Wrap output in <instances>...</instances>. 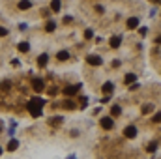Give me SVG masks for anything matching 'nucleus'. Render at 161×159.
<instances>
[{
  "label": "nucleus",
  "mask_w": 161,
  "mask_h": 159,
  "mask_svg": "<svg viewBox=\"0 0 161 159\" xmlns=\"http://www.w3.org/2000/svg\"><path fill=\"white\" fill-rule=\"evenodd\" d=\"M156 43H161V36H158V39H156Z\"/></svg>",
  "instance_id": "c85d7f7f"
},
{
  "label": "nucleus",
  "mask_w": 161,
  "mask_h": 159,
  "mask_svg": "<svg viewBox=\"0 0 161 159\" xmlns=\"http://www.w3.org/2000/svg\"><path fill=\"white\" fill-rule=\"evenodd\" d=\"M60 122H62V118H60V116H56V118H51V124H53V125H54V124H60Z\"/></svg>",
  "instance_id": "b1692460"
},
{
  "label": "nucleus",
  "mask_w": 161,
  "mask_h": 159,
  "mask_svg": "<svg viewBox=\"0 0 161 159\" xmlns=\"http://www.w3.org/2000/svg\"><path fill=\"white\" fill-rule=\"evenodd\" d=\"M139 34L140 36H146L148 34V28H146V26H139Z\"/></svg>",
  "instance_id": "412c9836"
},
{
  "label": "nucleus",
  "mask_w": 161,
  "mask_h": 159,
  "mask_svg": "<svg viewBox=\"0 0 161 159\" xmlns=\"http://www.w3.org/2000/svg\"><path fill=\"white\" fill-rule=\"evenodd\" d=\"M101 127H103V129H112V127H114V120H112V118H109V116H105V118H101Z\"/></svg>",
  "instance_id": "20e7f679"
},
{
  "label": "nucleus",
  "mask_w": 161,
  "mask_h": 159,
  "mask_svg": "<svg viewBox=\"0 0 161 159\" xmlns=\"http://www.w3.org/2000/svg\"><path fill=\"white\" fill-rule=\"evenodd\" d=\"M64 107H66V109H69V110H73V109H75V103H73V101H66Z\"/></svg>",
  "instance_id": "aec40b11"
},
{
  "label": "nucleus",
  "mask_w": 161,
  "mask_h": 159,
  "mask_svg": "<svg viewBox=\"0 0 161 159\" xmlns=\"http://www.w3.org/2000/svg\"><path fill=\"white\" fill-rule=\"evenodd\" d=\"M124 135H125L127 138H135V137H137V127H135V125H127V127L124 129Z\"/></svg>",
  "instance_id": "39448f33"
},
{
  "label": "nucleus",
  "mask_w": 161,
  "mask_h": 159,
  "mask_svg": "<svg viewBox=\"0 0 161 159\" xmlns=\"http://www.w3.org/2000/svg\"><path fill=\"white\" fill-rule=\"evenodd\" d=\"M51 10L53 11H60V0H53V2H51Z\"/></svg>",
  "instance_id": "a211bd4d"
},
{
  "label": "nucleus",
  "mask_w": 161,
  "mask_h": 159,
  "mask_svg": "<svg viewBox=\"0 0 161 159\" xmlns=\"http://www.w3.org/2000/svg\"><path fill=\"white\" fill-rule=\"evenodd\" d=\"M17 148H19V140H15V138H10V142H8V150H10V152H15Z\"/></svg>",
  "instance_id": "1a4fd4ad"
},
{
  "label": "nucleus",
  "mask_w": 161,
  "mask_h": 159,
  "mask_svg": "<svg viewBox=\"0 0 161 159\" xmlns=\"http://www.w3.org/2000/svg\"><path fill=\"white\" fill-rule=\"evenodd\" d=\"M127 28H139V19L137 17H131L127 21Z\"/></svg>",
  "instance_id": "f8f14e48"
},
{
  "label": "nucleus",
  "mask_w": 161,
  "mask_h": 159,
  "mask_svg": "<svg viewBox=\"0 0 161 159\" xmlns=\"http://www.w3.org/2000/svg\"><path fill=\"white\" fill-rule=\"evenodd\" d=\"M152 2H154V4H158V2H161V0H152Z\"/></svg>",
  "instance_id": "c756f323"
},
{
  "label": "nucleus",
  "mask_w": 161,
  "mask_h": 159,
  "mask_svg": "<svg viewBox=\"0 0 161 159\" xmlns=\"http://www.w3.org/2000/svg\"><path fill=\"white\" fill-rule=\"evenodd\" d=\"M152 110H154V105H144V107H143V112H144V114L152 112Z\"/></svg>",
  "instance_id": "6ab92c4d"
},
{
  "label": "nucleus",
  "mask_w": 161,
  "mask_h": 159,
  "mask_svg": "<svg viewBox=\"0 0 161 159\" xmlns=\"http://www.w3.org/2000/svg\"><path fill=\"white\" fill-rule=\"evenodd\" d=\"M154 122H156V124H159V122H161V112H156L154 114Z\"/></svg>",
  "instance_id": "5701e85b"
},
{
  "label": "nucleus",
  "mask_w": 161,
  "mask_h": 159,
  "mask_svg": "<svg viewBox=\"0 0 161 159\" xmlns=\"http://www.w3.org/2000/svg\"><path fill=\"white\" fill-rule=\"evenodd\" d=\"M30 6H32L30 0H21V2H19V10H28Z\"/></svg>",
  "instance_id": "ddd939ff"
},
{
  "label": "nucleus",
  "mask_w": 161,
  "mask_h": 159,
  "mask_svg": "<svg viewBox=\"0 0 161 159\" xmlns=\"http://www.w3.org/2000/svg\"><path fill=\"white\" fill-rule=\"evenodd\" d=\"M86 62H88L90 66H101V64H103V58L97 56V54H90V56L86 58Z\"/></svg>",
  "instance_id": "f03ea898"
},
{
  "label": "nucleus",
  "mask_w": 161,
  "mask_h": 159,
  "mask_svg": "<svg viewBox=\"0 0 161 159\" xmlns=\"http://www.w3.org/2000/svg\"><path fill=\"white\" fill-rule=\"evenodd\" d=\"M101 90H103L105 94H111L112 90H114V82H111V81H109V82H105V84L101 86Z\"/></svg>",
  "instance_id": "6e6552de"
},
{
  "label": "nucleus",
  "mask_w": 161,
  "mask_h": 159,
  "mask_svg": "<svg viewBox=\"0 0 161 159\" xmlns=\"http://www.w3.org/2000/svg\"><path fill=\"white\" fill-rule=\"evenodd\" d=\"M26 109H28L30 110V114H32V116L34 118H38V116H41V112H43V107H40V105H38V103H34V101H30L28 103V105H26Z\"/></svg>",
  "instance_id": "f257e3e1"
},
{
  "label": "nucleus",
  "mask_w": 161,
  "mask_h": 159,
  "mask_svg": "<svg viewBox=\"0 0 161 159\" xmlns=\"http://www.w3.org/2000/svg\"><path fill=\"white\" fill-rule=\"evenodd\" d=\"M32 88L36 90L38 94H40V92H43V90H45V82H43L41 79H32Z\"/></svg>",
  "instance_id": "7ed1b4c3"
},
{
  "label": "nucleus",
  "mask_w": 161,
  "mask_h": 159,
  "mask_svg": "<svg viewBox=\"0 0 161 159\" xmlns=\"http://www.w3.org/2000/svg\"><path fill=\"white\" fill-rule=\"evenodd\" d=\"M47 62H49V56H47V54H41V56H38V66H40V67H45Z\"/></svg>",
  "instance_id": "9d476101"
},
{
  "label": "nucleus",
  "mask_w": 161,
  "mask_h": 159,
  "mask_svg": "<svg viewBox=\"0 0 161 159\" xmlns=\"http://www.w3.org/2000/svg\"><path fill=\"white\" fill-rule=\"evenodd\" d=\"M81 84H75V86H66L64 88V95H75L77 92H79Z\"/></svg>",
  "instance_id": "423d86ee"
},
{
  "label": "nucleus",
  "mask_w": 161,
  "mask_h": 159,
  "mask_svg": "<svg viewBox=\"0 0 161 159\" xmlns=\"http://www.w3.org/2000/svg\"><path fill=\"white\" fill-rule=\"evenodd\" d=\"M19 51H21V53H28V51H30V45H28L26 41L19 43Z\"/></svg>",
  "instance_id": "2eb2a0df"
},
{
  "label": "nucleus",
  "mask_w": 161,
  "mask_h": 159,
  "mask_svg": "<svg viewBox=\"0 0 161 159\" xmlns=\"http://www.w3.org/2000/svg\"><path fill=\"white\" fill-rule=\"evenodd\" d=\"M56 58L60 62H66V60H69V53H68V51H60V53L56 54Z\"/></svg>",
  "instance_id": "9b49d317"
},
{
  "label": "nucleus",
  "mask_w": 161,
  "mask_h": 159,
  "mask_svg": "<svg viewBox=\"0 0 161 159\" xmlns=\"http://www.w3.org/2000/svg\"><path fill=\"white\" fill-rule=\"evenodd\" d=\"M135 79H137V75L127 73V75H125V79H124V82H125V84H129V82H135Z\"/></svg>",
  "instance_id": "dca6fc26"
},
{
  "label": "nucleus",
  "mask_w": 161,
  "mask_h": 159,
  "mask_svg": "<svg viewBox=\"0 0 161 159\" xmlns=\"http://www.w3.org/2000/svg\"><path fill=\"white\" fill-rule=\"evenodd\" d=\"M148 152L154 154V152H156V144H150V146H148Z\"/></svg>",
  "instance_id": "cd10ccee"
},
{
  "label": "nucleus",
  "mask_w": 161,
  "mask_h": 159,
  "mask_svg": "<svg viewBox=\"0 0 161 159\" xmlns=\"http://www.w3.org/2000/svg\"><path fill=\"white\" fill-rule=\"evenodd\" d=\"M4 36H8V30L4 26H0V38H4Z\"/></svg>",
  "instance_id": "393cba45"
},
{
  "label": "nucleus",
  "mask_w": 161,
  "mask_h": 159,
  "mask_svg": "<svg viewBox=\"0 0 161 159\" xmlns=\"http://www.w3.org/2000/svg\"><path fill=\"white\" fill-rule=\"evenodd\" d=\"M54 28H56V23H54V21H49L45 25V30L47 32H54Z\"/></svg>",
  "instance_id": "f3484780"
},
{
  "label": "nucleus",
  "mask_w": 161,
  "mask_h": 159,
  "mask_svg": "<svg viewBox=\"0 0 161 159\" xmlns=\"http://www.w3.org/2000/svg\"><path fill=\"white\" fill-rule=\"evenodd\" d=\"M0 154H2V148H0Z\"/></svg>",
  "instance_id": "7c9ffc66"
},
{
  "label": "nucleus",
  "mask_w": 161,
  "mask_h": 159,
  "mask_svg": "<svg viewBox=\"0 0 161 159\" xmlns=\"http://www.w3.org/2000/svg\"><path fill=\"white\" fill-rule=\"evenodd\" d=\"M109 43H111V47H112V49L120 47V43H122V36H112V38H111V41H109Z\"/></svg>",
  "instance_id": "0eeeda50"
},
{
  "label": "nucleus",
  "mask_w": 161,
  "mask_h": 159,
  "mask_svg": "<svg viewBox=\"0 0 161 159\" xmlns=\"http://www.w3.org/2000/svg\"><path fill=\"white\" fill-rule=\"evenodd\" d=\"M32 101H34V103H38V105H40V107H43V105H45V101H43L41 97H34Z\"/></svg>",
  "instance_id": "4be33fe9"
},
{
  "label": "nucleus",
  "mask_w": 161,
  "mask_h": 159,
  "mask_svg": "<svg viewBox=\"0 0 161 159\" xmlns=\"http://www.w3.org/2000/svg\"><path fill=\"white\" fill-rule=\"evenodd\" d=\"M92 36H94V34H92V30H86V32H84V38H86V39H90Z\"/></svg>",
  "instance_id": "bb28decb"
},
{
  "label": "nucleus",
  "mask_w": 161,
  "mask_h": 159,
  "mask_svg": "<svg viewBox=\"0 0 161 159\" xmlns=\"http://www.w3.org/2000/svg\"><path fill=\"white\" fill-rule=\"evenodd\" d=\"M111 114H112V116H120V114H122L120 105H112V107H111Z\"/></svg>",
  "instance_id": "4468645a"
},
{
  "label": "nucleus",
  "mask_w": 161,
  "mask_h": 159,
  "mask_svg": "<svg viewBox=\"0 0 161 159\" xmlns=\"http://www.w3.org/2000/svg\"><path fill=\"white\" fill-rule=\"evenodd\" d=\"M129 90H131V92H135V90H139V84H137V82H133V84L129 86Z\"/></svg>",
  "instance_id": "a878e982"
}]
</instances>
